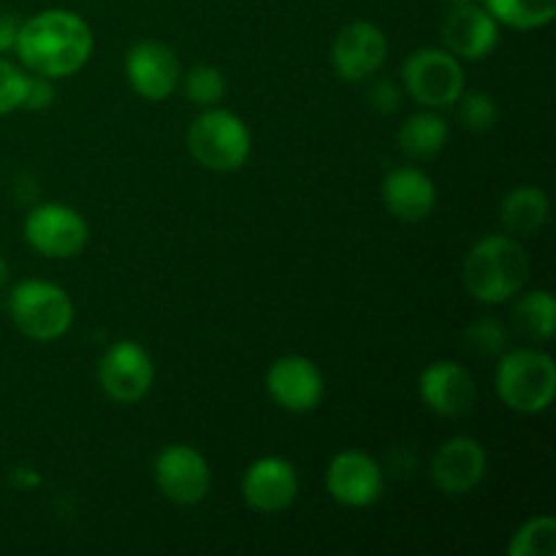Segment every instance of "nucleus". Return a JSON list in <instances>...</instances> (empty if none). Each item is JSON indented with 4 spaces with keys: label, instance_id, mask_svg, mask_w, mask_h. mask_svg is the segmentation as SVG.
I'll use <instances>...</instances> for the list:
<instances>
[{
    "label": "nucleus",
    "instance_id": "obj_1",
    "mask_svg": "<svg viewBox=\"0 0 556 556\" xmlns=\"http://www.w3.org/2000/svg\"><path fill=\"white\" fill-rule=\"evenodd\" d=\"M14 49L33 74L63 79L90 60L92 33L74 11L49 9L22 22Z\"/></svg>",
    "mask_w": 556,
    "mask_h": 556
},
{
    "label": "nucleus",
    "instance_id": "obj_2",
    "mask_svg": "<svg viewBox=\"0 0 556 556\" xmlns=\"http://www.w3.org/2000/svg\"><path fill=\"white\" fill-rule=\"evenodd\" d=\"M527 275H530V258L525 248L514 237L503 233L481 239L467 253L462 266L467 293L483 304H503L514 299L525 288Z\"/></svg>",
    "mask_w": 556,
    "mask_h": 556
},
{
    "label": "nucleus",
    "instance_id": "obj_3",
    "mask_svg": "<svg viewBox=\"0 0 556 556\" xmlns=\"http://www.w3.org/2000/svg\"><path fill=\"white\" fill-rule=\"evenodd\" d=\"M497 394L510 410L535 416L552 407L556 396V364L535 348L503 353L497 364Z\"/></svg>",
    "mask_w": 556,
    "mask_h": 556
},
{
    "label": "nucleus",
    "instance_id": "obj_4",
    "mask_svg": "<svg viewBox=\"0 0 556 556\" xmlns=\"http://www.w3.org/2000/svg\"><path fill=\"white\" fill-rule=\"evenodd\" d=\"M188 147L201 166L226 174L244 166L253 150V139L239 114L210 106L190 125Z\"/></svg>",
    "mask_w": 556,
    "mask_h": 556
},
{
    "label": "nucleus",
    "instance_id": "obj_5",
    "mask_svg": "<svg viewBox=\"0 0 556 556\" xmlns=\"http://www.w3.org/2000/svg\"><path fill=\"white\" fill-rule=\"evenodd\" d=\"M16 329L38 342L60 340L74 324V302L60 286L47 280H22L9 296Z\"/></svg>",
    "mask_w": 556,
    "mask_h": 556
},
{
    "label": "nucleus",
    "instance_id": "obj_6",
    "mask_svg": "<svg viewBox=\"0 0 556 556\" xmlns=\"http://www.w3.org/2000/svg\"><path fill=\"white\" fill-rule=\"evenodd\" d=\"M407 92L429 109L454 106L465 92V71L448 49H416L402 65Z\"/></svg>",
    "mask_w": 556,
    "mask_h": 556
},
{
    "label": "nucleus",
    "instance_id": "obj_7",
    "mask_svg": "<svg viewBox=\"0 0 556 556\" xmlns=\"http://www.w3.org/2000/svg\"><path fill=\"white\" fill-rule=\"evenodd\" d=\"M87 223L65 204H41L27 215L25 239L36 253L47 258H74L85 250Z\"/></svg>",
    "mask_w": 556,
    "mask_h": 556
},
{
    "label": "nucleus",
    "instance_id": "obj_8",
    "mask_svg": "<svg viewBox=\"0 0 556 556\" xmlns=\"http://www.w3.org/2000/svg\"><path fill=\"white\" fill-rule=\"evenodd\" d=\"M152 380H155V367L150 353L136 342H114L98 364V383L109 400L119 405L144 400L147 391L152 389Z\"/></svg>",
    "mask_w": 556,
    "mask_h": 556
},
{
    "label": "nucleus",
    "instance_id": "obj_9",
    "mask_svg": "<svg viewBox=\"0 0 556 556\" xmlns=\"http://www.w3.org/2000/svg\"><path fill=\"white\" fill-rule=\"evenodd\" d=\"M155 483L172 503L195 505L210 494V462L193 445H166L155 459Z\"/></svg>",
    "mask_w": 556,
    "mask_h": 556
},
{
    "label": "nucleus",
    "instance_id": "obj_10",
    "mask_svg": "<svg viewBox=\"0 0 556 556\" xmlns=\"http://www.w3.org/2000/svg\"><path fill=\"white\" fill-rule=\"evenodd\" d=\"M389 58V41L372 22H351L331 43V68L340 79L362 81L378 74Z\"/></svg>",
    "mask_w": 556,
    "mask_h": 556
},
{
    "label": "nucleus",
    "instance_id": "obj_11",
    "mask_svg": "<svg viewBox=\"0 0 556 556\" xmlns=\"http://www.w3.org/2000/svg\"><path fill=\"white\" fill-rule=\"evenodd\" d=\"M326 489L345 508H367L383 494V470L362 451H342L329 462Z\"/></svg>",
    "mask_w": 556,
    "mask_h": 556
},
{
    "label": "nucleus",
    "instance_id": "obj_12",
    "mask_svg": "<svg viewBox=\"0 0 556 556\" xmlns=\"http://www.w3.org/2000/svg\"><path fill=\"white\" fill-rule=\"evenodd\" d=\"M271 402L288 413H309L324 400V375L307 356H282L266 372Z\"/></svg>",
    "mask_w": 556,
    "mask_h": 556
},
{
    "label": "nucleus",
    "instance_id": "obj_13",
    "mask_svg": "<svg viewBox=\"0 0 556 556\" xmlns=\"http://www.w3.org/2000/svg\"><path fill=\"white\" fill-rule=\"evenodd\" d=\"M418 396L443 418H462L478 400V386L470 369L456 362H434L418 378Z\"/></svg>",
    "mask_w": 556,
    "mask_h": 556
},
{
    "label": "nucleus",
    "instance_id": "obj_14",
    "mask_svg": "<svg viewBox=\"0 0 556 556\" xmlns=\"http://www.w3.org/2000/svg\"><path fill=\"white\" fill-rule=\"evenodd\" d=\"M440 33H443V43L454 58L481 60L497 47L500 22L478 0V3L451 5Z\"/></svg>",
    "mask_w": 556,
    "mask_h": 556
},
{
    "label": "nucleus",
    "instance_id": "obj_15",
    "mask_svg": "<svg viewBox=\"0 0 556 556\" xmlns=\"http://www.w3.org/2000/svg\"><path fill=\"white\" fill-rule=\"evenodd\" d=\"M489 456L478 440L472 438H451L434 451L432 456V478L440 492L445 494H470L481 486L486 478Z\"/></svg>",
    "mask_w": 556,
    "mask_h": 556
},
{
    "label": "nucleus",
    "instance_id": "obj_16",
    "mask_svg": "<svg viewBox=\"0 0 556 556\" xmlns=\"http://www.w3.org/2000/svg\"><path fill=\"white\" fill-rule=\"evenodd\" d=\"M299 494L296 467L280 456H264L253 462L242 478L244 503L261 514H280L291 508Z\"/></svg>",
    "mask_w": 556,
    "mask_h": 556
},
{
    "label": "nucleus",
    "instance_id": "obj_17",
    "mask_svg": "<svg viewBox=\"0 0 556 556\" xmlns=\"http://www.w3.org/2000/svg\"><path fill=\"white\" fill-rule=\"evenodd\" d=\"M130 87L147 101H163L179 85V60L172 47L161 41H139L125 58Z\"/></svg>",
    "mask_w": 556,
    "mask_h": 556
},
{
    "label": "nucleus",
    "instance_id": "obj_18",
    "mask_svg": "<svg viewBox=\"0 0 556 556\" xmlns=\"http://www.w3.org/2000/svg\"><path fill=\"white\" fill-rule=\"evenodd\" d=\"M380 193H383L386 210L405 223L424 220V217L432 215L434 204H438V190H434L432 177L413 166H402L386 174Z\"/></svg>",
    "mask_w": 556,
    "mask_h": 556
},
{
    "label": "nucleus",
    "instance_id": "obj_19",
    "mask_svg": "<svg viewBox=\"0 0 556 556\" xmlns=\"http://www.w3.org/2000/svg\"><path fill=\"white\" fill-rule=\"evenodd\" d=\"M548 195L535 185H521L514 188L500 204V220L510 237H535L548 223Z\"/></svg>",
    "mask_w": 556,
    "mask_h": 556
},
{
    "label": "nucleus",
    "instance_id": "obj_20",
    "mask_svg": "<svg viewBox=\"0 0 556 556\" xmlns=\"http://www.w3.org/2000/svg\"><path fill=\"white\" fill-rule=\"evenodd\" d=\"M448 139V123L434 112L413 114L400 128V150L416 161L438 155Z\"/></svg>",
    "mask_w": 556,
    "mask_h": 556
},
{
    "label": "nucleus",
    "instance_id": "obj_21",
    "mask_svg": "<svg viewBox=\"0 0 556 556\" xmlns=\"http://www.w3.org/2000/svg\"><path fill=\"white\" fill-rule=\"evenodd\" d=\"M481 3L500 25L516 30H538L552 25L556 16V0H481Z\"/></svg>",
    "mask_w": 556,
    "mask_h": 556
},
{
    "label": "nucleus",
    "instance_id": "obj_22",
    "mask_svg": "<svg viewBox=\"0 0 556 556\" xmlns=\"http://www.w3.org/2000/svg\"><path fill=\"white\" fill-rule=\"evenodd\" d=\"M514 320L530 340L548 342L556 329V302L548 291H530L516 302Z\"/></svg>",
    "mask_w": 556,
    "mask_h": 556
},
{
    "label": "nucleus",
    "instance_id": "obj_23",
    "mask_svg": "<svg viewBox=\"0 0 556 556\" xmlns=\"http://www.w3.org/2000/svg\"><path fill=\"white\" fill-rule=\"evenodd\" d=\"M510 556H554L556 554V521L552 516H538L516 530L508 543Z\"/></svg>",
    "mask_w": 556,
    "mask_h": 556
},
{
    "label": "nucleus",
    "instance_id": "obj_24",
    "mask_svg": "<svg viewBox=\"0 0 556 556\" xmlns=\"http://www.w3.org/2000/svg\"><path fill=\"white\" fill-rule=\"evenodd\" d=\"M185 92L195 106H215L226 96V76L215 65H195L185 76Z\"/></svg>",
    "mask_w": 556,
    "mask_h": 556
},
{
    "label": "nucleus",
    "instance_id": "obj_25",
    "mask_svg": "<svg viewBox=\"0 0 556 556\" xmlns=\"http://www.w3.org/2000/svg\"><path fill=\"white\" fill-rule=\"evenodd\" d=\"M465 345L478 356H503L505 345H508V331L497 318L481 315L465 329Z\"/></svg>",
    "mask_w": 556,
    "mask_h": 556
},
{
    "label": "nucleus",
    "instance_id": "obj_26",
    "mask_svg": "<svg viewBox=\"0 0 556 556\" xmlns=\"http://www.w3.org/2000/svg\"><path fill=\"white\" fill-rule=\"evenodd\" d=\"M497 103L486 92H462L459 96V119L472 134H486L497 125Z\"/></svg>",
    "mask_w": 556,
    "mask_h": 556
},
{
    "label": "nucleus",
    "instance_id": "obj_27",
    "mask_svg": "<svg viewBox=\"0 0 556 556\" xmlns=\"http://www.w3.org/2000/svg\"><path fill=\"white\" fill-rule=\"evenodd\" d=\"M25 81L27 74L16 68L9 60H0V114H9L14 109H22V98H25Z\"/></svg>",
    "mask_w": 556,
    "mask_h": 556
},
{
    "label": "nucleus",
    "instance_id": "obj_28",
    "mask_svg": "<svg viewBox=\"0 0 556 556\" xmlns=\"http://www.w3.org/2000/svg\"><path fill=\"white\" fill-rule=\"evenodd\" d=\"M54 96H58V90H54V81L49 76L27 74L22 109H27V112H43V109L52 106Z\"/></svg>",
    "mask_w": 556,
    "mask_h": 556
},
{
    "label": "nucleus",
    "instance_id": "obj_29",
    "mask_svg": "<svg viewBox=\"0 0 556 556\" xmlns=\"http://www.w3.org/2000/svg\"><path fill=\"white\" fill-rule=\"evenodd\" d=\"M400 87L391 79H378L372 87H369V103H372L378 112H394L400 106Z\"/></svg>",
    "mask_w": 556,
    "mask_h": 556
},
{
    "label": "nucleus",
    "instance_id": "obj_30",
    "mask_svg": "<svg viewBox=\"0 0 556 556\" xmlns=\"http://www.w3.org/2000/svg\"><path fill=\"white\" fill-rule=\"evenodd\" d=\"M22 22L16 20L9 11H0V52H9L16 47V38H20Z\"/></svg>",
    "mask_w": 556,
    "mask_h": 556
},
{
    "label": "nucleus",
    "instance_id": "obj_31",
    "mask_svg": "<svg viewBox=\"0 0 556 556\" xmlns=\"http://www.w3.org/2000/svg\"><path fill=\"white\" fill-rule=\"evenodd\" d=\"M5 282H9V264H5L3 255H0V288H3Z\"/></svg>",
    "mask_w": 556,
    "mask_h": 556
}]
</instances>
